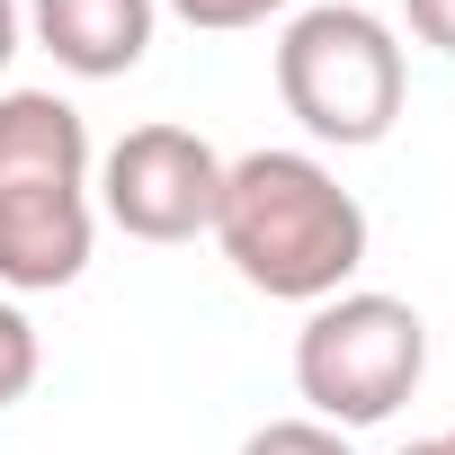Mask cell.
<instances>
[{
  "label": "cell",
  "mask_w": 455,
  "mask_h": 455,
  "mask_svg": "<svg viewBox=\"0 0 455 455\" xmlns=\"http://www.w3.org/2000/svg\"><path fill=\"white\" fill-rule=\"evenodd\" d=\"M214 242L251 295L331 304L366 268V205L313 152H242V161H223Z\"/></svg>",
  "instance_id": "obj_1"
},
{
  "label": "cell",
  "mask_w": 455,
  "mask_h": 455,
  "mask_svg": "<svg viewBox=\"0 0 455 455\" xmlns=\"http://www.w3.org/2000/svg\"><path fill=\"white\" fill-rule=\"evenodd\" d=\"M277 99L313 143L366 152V143H384L402 125V99H411L402 36L375 10H357V0L295 10L286 36H277Z\"/></svg>",
  "instance_id": "obj_2"
},
{
  "label": "cell",
  "mask_w": 455,
  "mask_h": 455,
  "mask_svg": "<svg viewBox=\"0 0 455 455\" xmlns=\"http://www.w3.org/2000/svg\"><path fill=\"white\" fill-rule=\"evenodd\" d=\"M419 375H428V322L402 295L348 286V295L313 304L304 331H295V393L313 402L304 419H322V428L393 419L419 393Z\"/></svg>",
  "instance_id": "obj_3"
},
{
  "label": "cell",
  "mask_w": 455,
  "mask_h": 455,
  "mask_svg": "<svg viewBox=\"0 0 455 455\" xmlns=\"http://www.w3.org/2000/svg\"><path fill=\"white\" fill-rule=\"evenodd\" d=\"M223 205V152L196 125H134L99 161V214L125 242H196Z\"/></svg>",
  "instance_id": "obj_4"
},
{
  "label": "cell",
  "mask_w": 455,
  "mask_h": 455,
  "mask_svg": "<svg viewBox=\"0 0 455 455\" xmlns=\"http://www.w3.org/2000/svg\"><path fill=\"white\" fill-rule=\"evenodd\" d=\"M99 214L90 188H0V286L10 295H54L90 268Z\"/></svg>",
  "instance_id": "obj_5"
},
{
  "label": "cell",
  "mask_w": 455,
  "mask_h": 455,
  "mask_svg": "<svg viewBox=\"0 0 455 455\" xmlns=\"http://www.w3.org/2000/svg\"><path fill=\"white\" fill-rule=\"evenodd\" d=\"M28 36L72 72V81H125L152 54L161 0H28Z\"/></svg>",
  "instance_id": "obj_6"
},
{
  "label": "cell",
  "mask_w": 455,
  "mask_h": 455,
  "mask_svg": "<svg viewBox=\"0 0 455 455\" xmlns=\"http://www.w3.org/2000/svg\"><path fill=\"white\" fill-rule=\"evenodd\" d=\"M0 188H90V125L54 90H0Z\"/></svg>",
  "instance_id": "obj_7"
},
{
  "label": "cell",
  "mask_w": 455,
  "mask_h": 455,
  "mask_svg": "<svg viewBox=\"0 0 455 455\" xmlns=\"http://www.w3.org/2000/svg\"><path fill=\"white\" fill-rule=\"evenodd\" d=\"M170 19H188L196 36H242V28H268V19H286L295 0H161Z\"/></svg>",
  "instance_id": "obj_8"
},
{
  "label": "cell",
  "mask_w": 455,
  "mask_h": 455,
  "mask_svg": "<svg viewBox=\"0 0 455 455\" xmlns=\"http://www.w3.org/2000/svg\"><path fill=\"white\" fill-rule=\"evenodd\" d=\"M36 366H45V348H36V322H28L19 304H0V411H10V402H28Z\"/></svg>",
  "instance_id": "obj_9"
},
{
  "label": "cell",
  "mask_w": 455,
  "mask_h": 455,
  "mask_svg": "<svg viewBox=\"0 0 455 455\" xmlns=\"http://www.w3.org/2000/svg\"><path fill=\"white\" fill-rule=\"evenodd\" d=\"M242 455H357L348 428H322V419H268L242 437Z\"/></svg>",
  "instance_id": "obj_10"
},
{
  "label": "cell",
  "mask_w": 455,
  "mask_h": 455,
  "mask_svg": "<svg viewBox=\"0 0 455 455\" xmlns=\"http://www.w3.org/2000/svg\"><path fill=\"white\" fill-rule=\"evenodd\" d=\"M402 19H411V36H419V45L455 54V0H402Z\"/></svg>",
  "instance_id": "obj_11"
},
{
  "label": "cell",
  "mask_w": 455,
  "mask_h": 455,
  "mask_svg": "<svg viewBox=\"0 0 455 455\" xmlns=\"http://www.w3.org/2000/svg\"><path fill=\"white\" fill-rule=\"evenodd\" d=\"M19 28H28V19H19V0H0V72H10V54H19Z\"/></svg>",
  "instance_id": "obj_12"
},
{
  "label": "cell",
  "mask_w": 455,
  "mask_h": 455,
  "mask_svg": "<svg viewBox=\"0 0 455 455\" xmlns=\"http://www.w3.org/2000/svg\"><path fill=\"white\" fill-rule=\"evenodd\" d=\"M402 455H446V446H437V437H411V446H402Z\"/></svg>",
  "instance_id": "obj_13"
},
{
  "label": "cell",
  "mask_w": 455,
  "mask_h": 455,
  "mask_svg": "<svg viewBox=\"0 0 455 455\" xmlns=\"http://www.w3.org/2000/svg\"><path fill=\"white\" fill-rule=\"evenodd\" d=\"M437 446H446V455H455V428H446V437H437Z\"/></svg>",
  "instance_id": "obj_14"
}]
</instances>
